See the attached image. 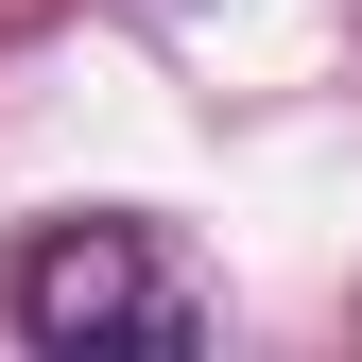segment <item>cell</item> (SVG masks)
Listing matches in <instances>:
<instances>
[{
    "mask_svg": "<svg viewBox=\"0 0 362 362\" xmlns=\"http://www.w3.org/2000/svg\"><path fill=\"white\" fill-rule=\"evenodd\" d=\"M0 310H18V345H190V276H173L156 224H121V207L35 224V242L0 259Z\"/></svg>",
    "mask_w": 362,
    "mask_h": 362,
    "instance_id": "1",
    "label": "cell"
}]
</instances>
